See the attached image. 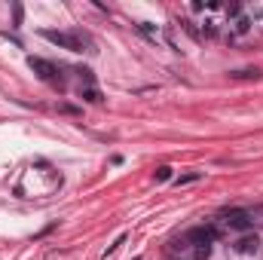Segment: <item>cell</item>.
Returning <instances> with one entry per match:
<instances>
[{"label": "cell", "instance_id": "1", "mask_svg": "<svg viewBox=\"0 0 263 260\" xmlns=\"http://www.w3.org/2000/svg\"><path fill=\"white\" fill-rule=\"evenodd\" d=\"M62 187V175L52 172L49 165H31L22 181L15 184V196H25V199H43V196H52Z\"/></svg>", "mask_w": 263, "mask_h": 260}, {"label": "cell", "instance_id": "2", "mask_svg": "<svg viewBox=\"0 0 263 260\" xmlns=\"http://www.w3.org/2000/svg\"><path fill=\"white\" fill-rule=\"evenodd\" d=\"M43 37L70 52H92V37L83 31H43Z\"/></svg>", "mask_w": 263, "mask_h": 260}, {"label": "cell", "instance_id": "3", "mask_svg": "<svg viewBox=\"0 0 263 260\" xmlns=\"http://www.w3.org/2000/svg\"><path fill=\"white\" fill-rule=\"evenodd\" d=\"M28 67H31V70H34L43 83L65 89V77H62V70L52 65V62H46V59H40V55H31V59H28Z\"/></svg>", "mask_w": 263, "mask_h": 260}, {"label": "cell", "instance_id": "4", "mask_svg": "<svg viewBox=\"0 0 263 260\" xmlns=\"http://www.w3.org/2000/svg\"><path fill=\"white\" fill-rule=\"evenodd\" d=\"M220 224H223L227 230H233V233H248V230H251V214H248L245 208H227V211L220 214Z\"/></svg>", "mask_w": 263, "mask_h": 260}, {"label": "cell", "instance_id": "5", "mask_svg": "<svg viewBox=\"0 0 263 260\" xmlns=\"http://www.w3.org/2000/svg\"><path fill=\"white\" fill-rule=\"evenodd\" d=\"M214 239H217V230L214 227H196V230H190V233H184V239L178 242V248L184 245V248H199V245H214Z\"/></svg>", "mask_w": 263, "mask_h": 260}, {"label": "cell", "instance_id": "6", "mask_svg": "<svg viewBox=\"0 0 263 260\" xmlns=\"http://www.w3.org/2000/svg\"><path fill=\"white\" fill-rule=\"evenodd\" d=\"M257 248H260V239H257V236H242V239L236 242V251H239V254H257Z\"/></svg>", "mask_w": 263, "mask_h": 260}, {"label": "cell", "instance_id": "7", "mask_svg": "<svg viewBox=\"0 0 263 260\" xmlns=\"http://www.w3.org/2000/svg\"><path fill=\"white\" fill-rule=\"evenodd\" d=\"M80 98L89 101V104H101V92H98L95 86H83V89H80Z\"/></svg>", "mask_w": 263, "mask_h": 260}, {"label": "cell", "instance_id": "8", "mask_svg": "<svg viewBox=\"0 0 263 260\" xmlns=\"http://www.w3.org/2000/svg\"><path fill=\"white\" fill-rule=\"evenodd\" d=\"M138 31H144L147 37H153V40H159V28H153L150 22H141V25H138Z\"/></svg>", "mask_w": 263, "mask_h": 260}, {"label": "cell", "instance_id": "9", "mask_svg": "<svg viewBox=\"0 0 263 260\" xmlns=\"http://www.w3.org/2000/svg\"><path fill=\"white\" fill-rule=\"evenodd\" d=\"M199 178H202V172H193V175H178V178H175V184H178V187H181V184H193V181H199Z\"/></svg>", "mask_w": 263, "mask_h": 260}, {"label": "cell", "instance_id": "10", "mask_svg": "<svg viewBox=\"0 0 263 260\" xmlns=\"http://www.w3.org/2000/svg\"><path fill=\"white\" fill-rule=\"evenodd\" d=\"M123 242H126V233H120V236H117V242H114V245H107V251H104V257H110V254H114V251H117V248H120Z\"/></svg>", "mask_w": 263, "mask_h": 260}, {"label": "cell", "instance_id": "11", "mask_svg": "<svg viewBox=\"0 0 263 260\" xmlns=\"http://www.w3.org/2000/svg\"><path fill=\"white\" fill-rule=\"evenodd\" d=\"M168 178H172V169H168V165L156 169V181H168Z\"/></svg>", "mask_w": 263, "mask_h": 260}, {"label": "cell", "instance_id": "12", "mask_svg": "<svg viewBox=\"0 0 263 260\" xmlns=\"http://www.w3.org/2000/svg\"><path fill=\"white\" fill-rule=\"evenodd\" d=\"M208 254H211V245H199L196 248V260H208Z\"/></svg>", "mask_w": 263, "mask_h": 260}, {"label": "cell", "instance_id": "13", "mask_svg": "<svg viewBox=\"0 0 263 260\" xmlns=\"http://www.w3.org/2000/svg\"><path fill=\"white\" fill-rule=\"evenodd\" d=\"M254 15H257V18H263V6H257V9H254Z\"/></svg>", "mask_w": 263, "mask_h": 260}, {"label": "cell", "instance_id": "14", "mask_svg": "<svg viewBox=\"0 0 263 260\" xmlns=\"http://www.w3.org/2000/svg\"><path fill=\"white\" fill-rule=\"evenodd\" d=\"M135 260H144V257H135Z\"/></svg>", "mask_w": 263, "mask_h": 260}]
</instances>
